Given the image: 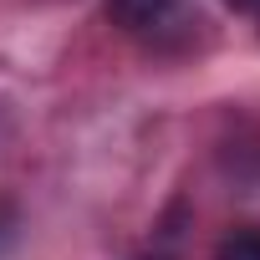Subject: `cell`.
I'll use <instances>...</instances> for the list:
<instances>
[{
  "label": "cell",
  "instance_id": "4",
  "mask_svg": "<svg viewBox=\"0 0 260 260\" xmlns=\"http://www.w3.org/2000/svg\"><path fill=\"white\" fill-rule=\"evenodd\" d=\"M255 21H260V16H255Z\"/></svg>",
  "mask_w": 260,
  "mask_h": 260
},
{
  "label": "cell",
  "instance_id": "2",
  "mask_svg": "<svg viewBox=\"0 0 260 260\" xmlns=\"http://www.w3.org/2000/svg\"><path fill=\"white\" fill-rule=\"evenodd\" d=\"M214 260H260V224L230 230V235L214 245Z\"/></svg>",
  "mask_w": 260,
  "mask_h": 260
},
{
  "label": "cell",
  "instance_id": "3",
  "mask_svg": "<svg viewBox=\"0 0 260 260\" xmlns=\"http://www.w3.org/2000/svg\"><path fill=\"white\" fill-rule=\"evenodd\" d=\"M235 16H260V0H224Z\"/></svg>",
  "mask_w": 260,
  "mask_h": 260
},
{
  "label": "cell",
  "instance_id": "1",
  "mask_svg": "<svg viewBox=\"0 0 260 260\" xmlns=\"http://www.w3.org/2000/svg\"><path fill=\"white\" fill-rule=\"evenodd\" d=\"M107 21L158 56H179L204 36L199 0H107Z\"/></svg>",
  "mask_w": 260,
  "mask_h": 260
}]
</instances>
